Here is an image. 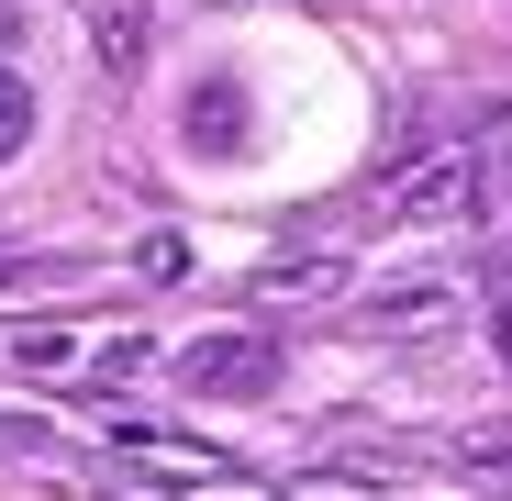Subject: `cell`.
Returning <instances> with one entry per match:
<instances>
[{"label":"cell","mask_w":512,"mask_h":501,"mask_svg":"<svg viewBox=\"0 0 512 501\" xmlns=\"http://www.w3.org/2000/svg\"><path fill=\"white\" fill-rule=\"evenodd\" d=\"M123 457H134V468H156V479H179V501H201V490H212V446H190V435H123Z\"/></svg>","instance_id":"3957f363"},{"label":"cell","mask_w":512,"mask_h":501,"mask_svg":"<svg viewBox=\"0 0 512 501\" xmlns=\"http://www.w3.org/2000/svg\"><path fill=\"white\" fill-rule=\"evenodd\" d=\"M201 156H223L234 134H245V90H234V78H201V90H190V123H179Z\"/></svg>","instance_id":"277c9868"},{"label":"cell","mask_w":512,"mask_h":501,"mask_svg":"<svg viewBox=\"0 0 512 501\" xmlns=\"http://www.w3.org/2000/svg\"><path fill=\"white\" fill-rule=\"evenodd\" d=\"M179 379H190L201 401H256V390L279 379V357H268V334H201Z\"/></svg>","instance_id":"6da1fadb"},{"label":"cell","mask_w":512,"mask_h":501,"mask_svg":"<svg viewBox=\"0 0 512 501\" xmlns=\"http://www.w3.org/2000/svg\"><path fill=\"white\" fill-rule=\"evenodd\" d=\"M23 145H34V90H23V67L0 56V167H12Z\"/></svg>","instance_id":"5b68a950"},{"label":"cell","mask_w":512,"mask_h":501,"mask_svg":"<svg viewBox=\"0 0 512 501\" xmlns=\"http://www.w3.org/2000/svg\"><path fill=\"white\" fill-rule=\"evenodd\" d=\"M23 368H78V334H23Z\"/></svg>","instance_id":"8992f818"},{"label":"cell","mask_w":512,"mask_h":501,"mask_svg":"<svg viewBox=\"0 0 512 501\" xmlns=\"http://www.w3.org/2000/svg\"><path fill=\"white\" fill-rule=\"evenodd\" d=\"M212 12H245V0H212Z\"/></svg>","instance_id":"52a82bcc"},{"label":"cell","mask_w":512,"mask_h":501,"mask_svg":"<svg viewBox=\"0 0 512 501\" xmlns=\"http://www.w3.org/2000/svg\"><path fill=\"white\" fill-rule=\"evenodd\" d=\"M90 12V45H101V67L112 78H134L145 67V0H78Z\"/></svg>","instance_id":"7a4b0ae2"}]
</instances>
